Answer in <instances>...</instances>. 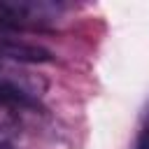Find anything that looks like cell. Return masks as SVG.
Instances as JSON below:
<instances>
[{"label":"cell","mask_w":149,"mask_h":149,"mask_svg":"<svg viewBox=\"0 0 149 149\" xmlns=\"http://www.w3.org/2000/svg\"><path fill=\"white\" fill-rule=\"evenodd\" d=\"M44 91L47 81L40 74H33L21 63L0 58V105L35 109Z\"/></svg>","instance_id":"obj_1"},{"label":"cell","mask_w":149,"mask_h":149,"mask_svg":"<svg viewBox=\"0 0 149 149\" xmlns=\"http://www.w3.org/2000/svg\"><path fill=\"white\" fill-rule=\"evenodd\" d=\"M137 149H149V128L140 135V142H137Z\"/></svg>","instance_id":"obj_3"},{"label":"cell","mask_w":149,"mask_h":149,"mask_svg":"<svg viewBox=\"0 0 149 149\" xmlns=\"http://www.w3.org/2000/svg\"><path fill=\"white\" fill-rule=\"evenodd\" d=\"M0 58L26 65V63H47L51 61V54L44 47L23 42L19 37H12L9 33H0Z\"/></svg>","instance_id":"obj_2"},{"label":"cell","mask_w":149,"mask_h":149,"mask_svg":"<svg viewBox=\"0 0 149 149\" xmlns=\"http://www.w3.org/2000/svg\"><path fill=\"white\" fill-rule=\"evenodd\" d=\"M0 149H12L9 144H5V142H0Z\"/></svg>","instance_id":"obj_4"}]
</instances>
